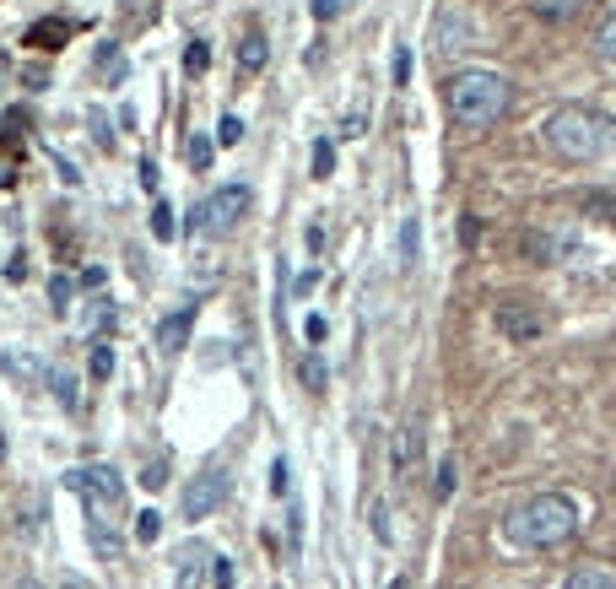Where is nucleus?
<instances>
[{
	"label": "nucleus",
	"instance_id": "1",
	"mask_svg": "<svg viewBox=\"0 0 616 589\" xmlns=\"http://www.w3.org/2000/svg\"><path fill=\"white\" fill-rule=\"evenodd\" d=\"M573 530H579V503L568 492H535L503 519L508 546H525V552H552V546L573 541Z\"/></svg>",
	"mask_w": 616,
	"mask_h": 589
},
{
	"label": "nucleus",
	"instance_id": "2",
	"mask_svg": "<svg viewBox=\"0 0 616 589\" xmlns=\"http://www.w3.org/2000/svg\"><path fill=\"white\" fill-rule=\"evenodd\" d=\"M616 141V125L606 114L595 109H557L552 119H546V146H552L557 157H568V163H595L600 152Z\"/></svg>",
	"mask_w": 616,
	"mask_h": 589
},
{
	"label": "nucleus",
	"instance_id": "3",
	"mask_svg": "<svg viewBox=\"0 0 616 589\" xmlns=\"http://www.w3.org/2000/svg\"><path fill=\"white\" fill-rule=\"evenodd\" d=\"M508 98H514V92H508V82L498 71H454L449 76V114L471 130L492 125V119L508 109Z\"/></svg>",
	"mask_w": 616,
	"mask_h": 589
},
{
	"label": "nucleus",
	"instance_id": "4",
	"mask_svg": "<svg viewBox=\"0 0 616 589\" xmlns=\"http://www.w3.org/2000/svg\"><path fill=\"white\" fill-rule=\"evenodd\" d=\"M65 487L87 498V519H92V525H109V514L125 503V476H119L114 465H82V471L65 476Z\"/></svg>",
	"mask_w": 616,
	"mask_h": 589
},
{
	"label": "nucleus",
	"instance_id": "5",
	"mask_svg": "<svg viewBox=\"0 0 616 589\" xmlns=\"http://www.w3.org/2000/svg\"><path fill=\"white\" fill-rule=\"evenodd\" d=\"M249 206H254L249 184H222L217 195H206V200L195 206L190 227H195V233H206V238H222V233H233V227L249 217Z\"/></svg>",
	"mask_w": 616,
	"mask_h": 589
},
{
	"label": "nucleus",
	"instance_id": "6",
	"mask_svg": "<svg viewBox=\"0 0 616 589\" xmlns=\"http://www.w3.org/2000/svg\"><path fill=\"white\" fill-rule=\"evenodd\" d=\"M222 498H227V471H200L190 487H184V519H211L222 508Z\"/></svg>",
	"mask_w": 616,
	"mask_h": 589
},
{
	"label": "nucleus",
	"instance_id": "7",
	"mask_svg": "<svg viewBox=\"0 0 616 589\" xmlns=\"http://www.w3.org/2000/svg\"><path fill=\"white\" fill-rule=\"evenodd\" d=\"M498 330L508 341H535L546 330V319L535 309H525V303H503V309H498Z\"/></svg>",
	"mask_w": 616,
	"mask_h": 589
},
{
	"label": "nucleus",
	"instance_id": "8",
	"mask_svg": "<svg viewBox=\"0 0 616 589\" xmlns=\"http://www.w3.org/2000/svg\"><path fill=\"white\" fill-rule=\"evenodd\" d=\"M190 330H195V303H184V309L157 319V346H163V352H179V346L190 341Z\"/></svg>",
	"mask_w": 616,
	"mask_h": 589
},
{
	"label": "nucleus",
	"instance_id": "9",
	"mask_svg": "<svg viewBox=\"0 0 616 589\" xmlns=\"http://www.w3.org/2000/svg\"><path fill=\"white\" fill-rule=\"evenodd\" d=\"M265 60H271V44H265V33H244V44H238V71H244V76H260Z\"/></svg>",
	"mask_w": 616,
	"mask_h": 589
},
{
	"label": "nucleus",
	"instance_id": "10",
	"mask_svg": "<svg viewBox=\"0 0 616 589\" xmlns=\"http://www.w3.org/2000/svg\"><path fill=\"white\" fill-rule=\"evenodd\" d=\"M65 38H71V22H60V17L33 22V28H28V44H33V49H60Z\"/></svg>",
	"mask_w": 616,
	"mask_h": 589
},
{
	"label": "nucleus",
	"instance_id": "11",
	"mask_svg": "<svg viewBox=\"0 0 616 589\" xmlns=\"http://www.w3.org/2000/svg\"><path fill=\"white\" fill-rule=\"evenodd\" d=\"M562 589H616V573L595 568V562H584V568L568 573V584H562Z\"/></svg>",
	"mask_w": 616,
	"mask_h": 589
},
{
	"label": "nucleus",
	"instance_id": "12",
	"mask_svg": "<svg viewBox=\"0 0 616 589\" xmlns=\"http://www.w3.org/2000/svg\"><path fill=\"white\" fill-rule=\"evenodd\" d=\"M0 368L6 373H17V379H33V384H44V363H38V357H28V352H0Z\"/></svg>",
	"mask_w": 616,
	"mask_h": 589
},
{
	"label": "nucleus",
	"instance_id": "13",
	"mask_svg": "<svg viewBox=\"0 0 616 589\" xmlns=\"http://www.w3.org/2000/svg\"><path fill=\"white\" fill-rule=\"evenodd\" d=\"M417 249H422V217L411 211V217L400 222V265H417Z\"/></svg>",
	"mask_w": 616,
	"mask_h": 589
},
{
	"label": "nucleus",
	"instance_id": "14",
	"mask_svg": "<svg viewBox=\"0 0 616 589\" xmlns=\"http://www.w3.org/2000/svg\"><path fill=\"white\" fill-rule=\"evenodd\" d=\"M195 557H206L200 546H184L179 552V579H173V589H200V562Z\"/></svg>",
	"mask_w": 616,
	"mask_h": 589
},
{
	"label": "nucleus",
	"instance_id": "15",
	"mask_svg": "<svg viewBox=\"0 0 616 589\" xmlns=\"http://www.w3.org/2000/svg\"><path fill=\"white\" fill-rule=\"evenodd\" d=\"M298 379H303V384H308V390H314V395H319V390H325V379H330V368H325V357H319V352H308V357H303V363H298Z\"/></svg>",
	"mask_w": 616,
	"mask_h": 589
},
{
	"label": "nucleus",
	"instance_id": "16",
	"mask_svg": "<svg viewBox=\"0 0 616 589\" xmlns=\"http://www.w3.org/2000/svg\"><path fill=\"white\" fill-rule=\"evenodd\" d=\"M595 55L606 60V65H616V11L606 22H600V33H595Z\"/></svg>",
	"mask_w": 616,
	"mask_h": 589
},
{
	"label": "nucleus",
	"instance_id": "17",
	"mask_svg": "<svg viewBox=\"0 0 616 589\" xmlns=\"http://www.w3.org/2000/svg\"><path fill=\"white\" fill-rule=\"evenodd\" d=\"M579 6H584V0H535V17H541V22H562V17H573Z\"/></svg>",
	"mask_w": 616,
	"mask_h": 589
},
{
	"label": "nucleus",
	"instance_id": "18",
	"mask_svg": "<svg viewBox=\"0 0 616 589\" xmlns=\"http://www.w3.org/2000/svg\"><path fill=\"white\" fill-rule=\"evenodd\" d=\"M157 535H163V514H157V508H141V514H136V541L152 546Z\"/></svg>",
	"mask_w": 616,
	"mask_h": 589
},
{
	"label": "nucleus",
	"instance_id": "19",
	"mask_svg": "<svg viewBox=\"0 0 616 589\" xmlns=\"http://www.w3.org/2000/svg\"><path fill=\"white\" fill-rule=\"evenodd\" d=\"M87 535H92V552H98V557H119V535L109 525H92V519H87Z\"/></svg>",
	"mask_w": 616,
	"mask_h": 589
},
{
	"label": "nucleus",
	"instance_id": "20",
	"mask_svg": "<svg viewBox=\"0 0 616 589\" xmlns=\"http://www.w3.org/2000/svg\"><path fill=\"white\" fill-rule=\"evenodd\" d=\"M44 379L55 384V400H60V406H76V379H71V373H65V368H49Z\"/></svg>",
	"mask_w": 616,
	"mask_h": 589
},
{
	"label": "nucleus",
	"instance_id": "21",
	"mask_svg": "<svg viewBox=\"0 0 616 589\" xmlns=\"http://www.w3.org/2000/svg\"><path fill=\"white\" fill-rule=\"evenodd\" d=\"M109 373H114V346L92 341V379H109Z\"/></svg>",
	"mask_w": 616,
	"mask_h": 589
},
{
	"label": "nucleus",
	"instance_id": "22",
	"mask_svg": "<svg viewBox=\"0 0 616 589\" xmlns=\"http://www.w3.org/2000/svg\"><path fill=\"white\" fill-rule=\"evenodd\" d=\"M152 238H163V244L173 238V206H168V200H157V206H152Z\"/></svg>",
	"mask_w": 616,
	"mask_h": 589
},
{
	"label": "nucleus",
	"instance_id": "23",
	"mask_svg": "<svg viewBox=\"0 0 616 589\" xmlns=\"http://www.w3.org/2000/svg\"><path fill=\"white\" fill-rule=\"evenodd\" d=\"M244 141V119L238 114H222V125H217V146H238Z\"/></svg>",
	"mask_w": 616,
	"mask_h": 589
},
{
	"label": "nucleus",
	"instance_id": "24",
	"mask_svg": "<svg viewBox=\"0 0 616 589\" xmlns=\"http://www.w3.org/2000/svg\"><path fill=\"white\" fill-rule=\"evenodd\" d=\"M330 168H336V146L314 141V179H330Z\"/></svg>",
	"mask_w": 616,
	"mask_h": 589
},
{
	"label": "nucleus",
	"instance_id": "25",
	"mask_svg": "<svg viewBox=\"0 0 616 589\" xmlns=\"http://www.w3.org/2000/svg\"><path fill=\"white\" fill-rule=\"evenodd\" d=\"M454 481H460V465H454V454H449V460H438V503L454 492Z\"/></svg>",
	"mask_w": 616,
	"mask_h": 589
},
{
	"label": "nucleus",
	"instance_id": "26",
	"mask_svg": "<svg viewBox=\"0 0 616 589\" xmlns=\"http://www.w3.org/2000/svg\"><path fill=\"white\" fill-rule=\"evenodd\" d=\"M206 65H211V49H206V44H200V38H195V44L184 49V71H190V76H200V71H206Z\"/></svg>",
	"mask_w": 616,
	"mask_h": 589
},
{
	"label": "nucleus",
	"instance_id": "27",
	"mask_svg": "<svg viewBox=\"0 0 616 589\" xmlns=\"http://www.w3.org/2000/svg\"><path fill=\"white\" fill-rule=\"evenodd\" d=\"M271 492H276V498H287V492H292V465L287 460L271 465Z\"/></svg>",
	"mask_w": 616,
	"mask_h": 589
},
{
	"label": "nucleus",
	"instance_id": "28",
	"mask_svg": "<svg viewBox=\"0 0 616 589\" xmlns=\"http://www.w3.org/2000/svg\"><path fill=\"white\" fill-rule=\"evenodd\" d=\"M49 303H55V314H65V309H71V281H65V276H55V281H49Z\"/></svg>",
	"mask_w": 616,
	"mask_h": 589
},
{
	"label": "nucleus",
	"instance_id": "29",
	"mask_svg": "<svg viewBox=\"0 0 616 589\" xmlns=\"http://www.w3.org/2000/svg\"><path fill=\"white\" fill-rule=\"evenodd\" d=\"M211 152H217V141H206V136L190 141V163H195V168H211Z\"/></svg>",
	"mask_w": 616,
	"mask_h": 589
},
{
	"label": "nucleus",
	"instance_id": "30",
	"mask_svg": "<svg viewBox=\"0 0 616 589\" xmlns=\"http://www.w3.org/2000/svg\"><path fill=\"white\" fill-rule=\"evenodd\" d=\"M411 82V44H400L395 49V87H406Z\"/></svg>",
	"mask_w": 616,
	"mask_h": 589
},
{
	"label": "nucleus",
	"instance_id": "31",
	"mask_svg": "<svg viewBox=\"0 0 616 589\" xmlns=\"http://www.w3.org/2000/svg\"><path fill=\"white\" fill-rule=\"evenodd\" d=\"M303 336L314 341V346L325 341V314H308V319H303Z\"/></svg>",
	"mask_w": 616,
	"mask_h": 589
},
{
	"label": "nucleus",
	"instance_id": "32",
	"mask_svg": "<svg viewBox=\"0 0 616 589\" xmlns=\"http://www.w3.org/2000/svg\"><path fill=\"white\" fill-rule=\"evenodd\" d=\"M163 481H168V471H163V460H157V465H146V471H141V487H163Z\"/></svg>",
	"mask_w": 616,
	"mask_h": 589
},
{
	"label": "nucleus",
	"instance_id": "33",
	"mask_svg": "<svg viewBox=\"0 0 616 589\" xmlns=\"http://www.w3.org/2000/svg\"><path fill=\"white\" fill-rule=\"evenodd\" d=\"M211 579H217V589H233V562L217 557V573H211Z\"/></svg>",
	"mask_w": 616,
	"mask_h": 589
},
{
	"label": "nucleus",
	"instance_id": "34",
	"mask_svg": "<svg viewBox=\"0 0 616 589\" xmlns=\"http://www.w3.org/2000/svg\"><path fill=\"white\" fill-rule=\"evenodd\" d=\"M363 130H368V119H363V114H346V125H341V136H346V141L363 136Z\"/></svg>",
	"mask_w": 616,
	"mask_h": 589
},
{
	"label": "nucleus",
	"instance_id": "35",
	"mask_svg": "<svg viewBox=\"0 0 616 589\" xmlns=\"http://www.w3.org/2000/svg\"><path fill=\"white\" fill-rule=\"evenodd\" d=\"M336 11H341V0H314V17H319V22H330Z\"/></svg>",
	"mask_w": 616,
	"mask_h": 589
},
{
	"label": "nucleus",
	"instance_id": "36",
	"mask_svg": "<svg viewBox=\"0 0 616 589\" xmlns=\"http://www.w3.org/2000/svg\"><path fill=\"white\" fill-rule=\"evenodd\" d=\"M141 184H146V190H157V163H152V157L141 163Z\"/></svg>",
	"mask_w": 616,
	"mask_h": 589
},
{
	"label": "nucleus",
	"instance_id": "37",
	"mask_svg": "<svg viewBox=\"0 0 616 589\" xmlns=\"http://www.w3.org/2000/svg\"><path fill=\"white\" fill-rule=\"evenodd\" d=\"M0 454H6V438H0Z\"/></svg>",
	"mask_w": 616,
	"mask_h": 589
}]
</instances>
